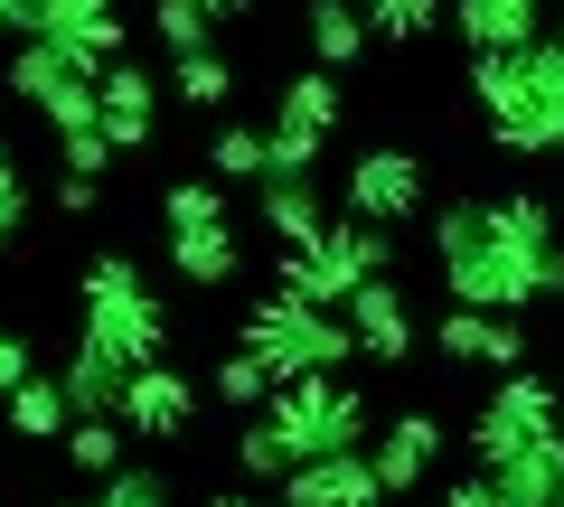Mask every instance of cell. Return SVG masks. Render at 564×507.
<instances>
[{
  "instance_id": "6da1fadb",
  "label": "cell",
  "mask_w": 564,
  "mask_h": 507,
  "mask_svg": "<svg viewBox=\"0 0 564 507\" xmlns=\"http://www.w3.org/2000/svg\"><path fill=\"white\" fill-rule=\"evenodd\" d=\"M433 264H443V291L462 310L564 301V217L536 198V188L452 198L443 217H433Z\"/></svg>"
},
{
  "instance_id": "7a4b0ae2",
  "label": "cell",
  "mask_w": 564,
  "mask_h": 507,
  "mask_svg": "<svg viewBox=\"0 0 564 507\" xmlns=\"http://www.w3.org/2000/svg\"><path fill=\"white\" fill-rule=\"evenodd\" d=\"M470 103H480L489 142H499L508 161H555L564 151V47L527 38V47L470 57Z\"/></svg>"
},
{
  "instance_id": "3957f363",
  "label": "cell",
  "mask_w": 564,
  "mask_h": 507,
  "mask_svg": "<svg viewBox=\"0 0 564 507\" xmlns=\"http://www.w3.org/2000/svg\"><path fill=\"white\" fill-rule=\"evenodd\" d=\"M76 329H85L95 348H113L122 366H161V348H170V301L141 283L132 254H95V264L76 273Z\"/></svg>"
},
{
  "instance_id": "277c9868",
  "label": "cell",
  "mask_w": 564,
  "mask_h": 507,
  "mask_svg": "<svg viewBox=\"0 0 564 507\" xmlns=\"http://www.w3.org/2000/svg\"><path fill=\"white\" fill-rule=\"evenodd\" d=\"M236 348H254V357L273 366V386H292V376H339V366L358 357V339H348V310L292 301V291H263V301L245 310Z\"/></svg>"
},
{
  "instance_id": "5b68a950",
  "label": "cell",
  "mask_w": 564,
  "mask_h": 507,
  "mask_svg": "<svg viewBox=\"0 0 564 507\" xmlns=\"http://www.w3.org/2000/svg\"><path fill=\"white\" fill-rule=\"evenodd\" d=\"M386 264H395V225L339 217V225H321V235L282 244V264H273V291H292V301H321V310H339L348 291H358V283H377Z\"/></svg>"
},
{
  "instance_id": "8992f818",
  "label": "cell",
  "mask_w": 564,
  "mask_h": 507,
  "mask_svg": "<svg viewBox=\"0 0 564 507\" xmlns=\"http://www.w3.org/2000/svg\"><path fill=\"white\" fill-rule=\"evenodd\" d=\"M263 423L282 432L292 461H321V451H367V395L339 376H292V386L263 395Z\"/></svg>"
},
{
  "instance_id": "52a82bcc",
  "label": "cell",
  "mask_w": 564,
  "mask_h": 507,
  "mask_svg": "<svg viewBox=\"0 0 564 507\" xmlns=\"http://www.w3.org/2000/svg\"><path fill=\"white\" fill-rule=\"evenodd\" d=\"M95 76H104V57H85V47H66V38H10V95H20L47 132L95 122Z\"/></svg>"
},
{
  "instance_id": "ba28073f",
  "label": "cell",
  "mask_w": 564,
  "mask_h": 507,
  "mask_svg": "<svg viewBox=\"0 0 564 507\" xmlns=\"http://www.w3.org/2000/svg\"><path fill=\"white\" fill-rule=\"evenodd\" d=\"M555 432H564V395L545 386L536 366H508L499 386H489V405L470 414V461L499 470L508 451H536V442H555Z\"/></svg>"
},
{
  "instance_id": "9c48e42d",
  "label": "cell",
  "mask_w": 564,
  "mask_h": 507,
  "mask_svg": "<svg viewBox=\"0 0 564 507\" xmlns=\"http://www.w3.org/2000/svg\"><path fill=\"white\" fill-rule=\"evenodd\" d=\"M161 103H170V95H161V76H151V66L113 57V66L95 76V132H104L113 151H141L151 132H161Z\"/></svg>"
},
{
  "instance_id": "30bf717a",
  "label": "cell",
  "mask_w": 564,
  "mask_h": 507,
  "mask_svg": "<svg viewBox=\"0 0 564 507\" xmlns=\"http://www.w3.org/2000/svg\"><path fill=\"white\" fill-rule=\"evenodd\" d=\"M433 461H443V423L433 414H386L377 432H367V470H377V498H404V488L433 480Z\"/></svg>"
},
{
  "instance_id": "8fae6325",
  "label": "cell",
  "mask_w": 564,
  "mask_h": 507,
  "mask_svg": "<svg viewBox=\"0 0 564 507\" xmlns=\"http://www.w3.org/2000/svg\"><path fill=\"white\" fill-rule=\"evenodd\" d=\"M188 423H198V386L180 366H132L122 376V432L132 442H180Z\"/></svg>"
},
{
  "instance_id": "7c38bea8",
  "label": "cell",
  "mask_w": 564,
  "mask_h": 507,
  "mask_svg": "<svg viewBox=\"0 0 564 507\" xmlns=\"http://www.w3.org/2000/svg\"><path fill=\"white\" fill-rule=\"evenodd\" d=\"M414 207H423V161L414 151H358V161H348V217L404 225Z\"/></svg>"
},
{
  "instance_id": "4fadbf2b",
  "label": "cell",
  "mask_w": 564,
  "mask_h": 507,
  "mask_svg": "<svg viewBox=\"0 0 564 507\" xmlns=\"http://www.w3.org/2000/svg\"><path fill=\"white\" fill-rule=\"evenodd\" d=\"M339 310H348V339H358V357H377V366H404V357H414V310H404V283H395V273L358 283Z\"/></svg>"
},
{
  "instance_id": "5bb4252c",
  "label": "cell",
  "mask_w": 564,
  "mask_h": 507,
  "mask_svg": "<svg viewBox=\"0 0 564 507\" xmlns=\"http://www.w3.org/2000/svg\"><path fill=\"white\" fill-rule=\"evenodd\" d=\"M433 348H443L452 366H527V329H518V310H462L452 301L443 310V329H433Z\"/></svg>"
},
{
  "instance_id": "9a60e30c",
  "label": "cell",
  "mask_w": 564,
  "mask_h": 507,
  "mask_svg": "<svg viewBox=\"0 0 564 507\" xmlns=\"http://www.w3.org/2000/svg\"><path fill=\"white\" fill-rule=\"evenodd\" d=\"M282 507H377V470H367V451L292 461L282 470Z\"/></svg>"
},
{
  "instance_id": "2e32d148",
  "label": "cell",
  "mask_w": 564,
  "mask_h": 507,
  "mask_svg": "<svg viewBox=\"0 0 564 507\" xmlns=\"http://www.w3.org/2000/svg\"><path fill=\"white\" fill-rule=\"evenodd\" d=\"M122 376H132V366H122L113 348H95L85 329L66 339V357H57V395H66V414H122Z\"/></svg>"
},
{
  "instance_id": "e0dca14e",
  "label": "cell",
  "mask_w": 564,
  "mask_h": 507,
  "mask_svg": "<svg viewBox=\"0 0 564 507\" xmlns=\"http://www.w3.org/2000/svg\"><path fill=\"white\" fill-rule=\"evenodd\" d=\"M545 20H555L545 0H452V29H462V47H470V57L545 38Z\"/></svg>"
},
{
  "instance_id": "ac0fdd59",
  "label": "cell",
  "mask_w": 564,
  "mask_h": 507,
  "mask_svg": "<svg viewBox=\"0 0 564 507\" xmlns=\"http://www.w3.org/2000/svg\"><path fill=\"white\" fill-rule=\"evenodd\" d=\"M480 480H489V507H564V432L536 442V451H508Z\"/></svg>"
},
{
  "instance_id": "d6986e66",
  "label": "cell",
  "mask_w": 564,
  "mask_h": 507,
  "mask_svg": "<svg viewBox=\"0 0 564 507\" xmlns=\"http://www.w3.org/2000/svg\"><path fill=\"white\" fill-rule=\"evenodd\" d=\"M170 273H180L188 291H226V283L245 273L236 225H188V235H170Z\"/></svg>"
},
{
  "instance_id": "ffe728a7",
  "label": "cell",
  "mask_w": 564,
  "mask_h": 507,
  "mask_svg": "<svg viewBox=\"0 0 564 507\" xmlns=\"http://www.w3.org/2000/svg\"><path fill=\"white\" fill-rule=\"evenodd\" d=\"M302 47L321 76H339V66L367 57V20H358V0H302Z\"/></svg>"
},
{
  "instance_id": "44dd1931",
  "label": "cell",
  "mask_w": 564,
  "mask_h": 507,
  "mask_svg": "<svg viewBox=\"0 0 564 507\" xmlns=\"http://www.w3.org/2000/svg\"><path fill=\"white\" fill-rule=\"evenodd\" d=\"M254 207H263V235H273V244H302V235H321V225H329L321 179H263Z\"/></svg>"
},
{
  "instance_id": "7402d4cb",
  "label": "cell",
  "mask_w": 564,
  "mask_h": 507,
  "mask_svg": "<svg viewBox=\"0 0 564 507\" xmlns=\"http://www.w3.org/2000/svg\"><path fill=\"white\" fill-rule=\"evenodd\" d=\"M122 442H132V432H122V414H76V423L57 432V451H66V470H76V480H113V470H122Z\"/></svg>"
},
{
  "instance_id": "603a6c76",
  "label": "cell",
  "mask_w": 564,
  "mask_h": 507,
  "mask_svg": "<svg viewBox=\"0 0 564 507\" xmlns=\"http://www.w3.org/2000/svg\"><path fill=\"white\" fill-rule=\"evenodd\" d=\"M0 423L20 432V442H57L76 414H66V395H57V376H29V386H10L0 395Z\"/></svg>"
},
{
  "instance_id": "cb8c5ba5",
  "label": "cell",
  "mask_w": 564,
  "mask_h": 507,
  "mask_svg": "<svg viewBox=\"0 0 564 507\" xmlns=\"http://www.w3.org/2000/svg\"><path fill=\"white\" fill-rule=\"evenodd\" d=\"M207 386H217V405H226V414H263V395H273V366H263L254 348L226 339V348H217V366H207Z\"/></svg>"
},
{
  "instance_id": "d4e9b609",
  "label": "cell",
  "mask_w": 564,
  "mask_h": 507,
  "mask_svg": "<svg viewBox=\"0 0 564 507\" xmlns=\"http://www.w3.org/2000/svg\"><path fill=\"white\" fill-rule=\"evenodd\" d=\"M151 38H161V57L180 66V57H207V47H217V20H207L198 0H151Z\"/></svg>"
},
{
  "instance_id": "484cf974",
  "label": "cell",
  "mask_w": 564,
  "mask_h": 507,
  "mask_svg": "<svg viewBox=\"0 0 564 507\" xmlns=\"http://www.w3.org/2000/svg\"><path fill=\"white\" fill-rule=\"evenodd\" d=\"M207 179H263V132L254 122H236V113H217V132H207Z\"/></svg>"
},
{
  "instance_id": "4316f807",
  "label": "cell",
  "mask_w": 564,
  "mask_h": 507,
  "mask_svg": "<svg viewBox=\"0 0 564 507\" xmlns=\"http://www.w3.org/2000/svg\"><path fill=\"white\" fill-rule=\"evenodd\" d=\"M170 95L226 113V103H236V57H217V47H207V57H180V66H170Z\"/></svg>"
},
{
  "instance_id": "83f0119b",
  "label": "cell",
  "mask_w": 564,
  "mask_h": 507,
  "mask_svg": "<svg viewBox=\"0 0 564 507\" xmlns=\"http://www.w3.org/2000/svg\"><path fill=\"white\" fill-rule=\"evenodd\" d=\"M161 225L188 235V225H226V179H170L161 188Z\"/></svg>"
},
{
  "instance_id": "f1b7e54d",
  "label": "cell",
  "mask_w": 564,
  "mask_h": 507,
  "mask_svg": "<svg viewBox=\"0 0 564 507\" xmlns=\"http://www.w3.org/2000/svg\"><path fill=\"white\" fill-rule=\"evenodd\" d=\"M358 20H367V38H386V47H414L423 29L443 20V0H358Z\"/></svg>"
},
{
  "instance_id": "f546056e",
  "label": "cell",
  "mask_w": 564,
  "mask_h": 507,
  "mask_svg": "<svg viewBox=\"0 0 564 507\" xmlns=\"http://www.w3.org/2000/svg\"><path fill=\"white\" fill-rule=\"evenodd\" d=\"M282 470H292L282 432L263 423V414H245V432H236V480H273V488H282Z\"/></svg>"
},
{
  "instance_id": "4dcf8cb0",
  "label": "cell",
  "mask_w": 564,
  "mask_h": 507,
  "mask_svg": "<svg viewBox=\"0 0 564 507\" xmlns=\"http://www.w3.org/2000/svg\"><path fill=\"white\" fill-rule=\"evenodd\" d=\"M85 507H170V480H161V470H151V461H122L113 470V480H95V498H85Z\"/></svg>"
},
{
  "instance_id": "1f68e13d",
  "label": "cell",
  "mask_w": 564,
  "mask_h": 507,
  "mask_svg": "<svg viewBox=\"0 0 564 507\" xmlns=\"http://www.w3.org/2000/svg\"><path fill=\"white\" fill-rule=\"evenodd\" d=\"M57 161H66V179H104L113 169V142H104L95 122H76V132H57Z\"/></svg>"
},
{
  "instance_id": "d6a6232c",
  "label": "cell",
  "mask_w": 564,
  "mask_h": 507,
  "mask_svg": "<svg viewBox=\"0 0 564 507\" xmlns=\"http://www.w3.org/2000/svg\"><path fill=\"white\" fill-rule=\"evenodd\" d=\"M29 235V179H20V151L0 142V244Z\"/></svg>"
},
{
  "instance_id": "836d02e7",
  "label": "cell",
  "mask_w": 564,
  "mask_h": 507,
  "mask_svg": "<svg viewBox=\"0 0 564 507\" xmlns=\"http://www.w3.org/2000/svg\"><path fill=\"white\" fill-rule=\"evenodd\" d=\"M29 376H39V348H29V329H10V320H0V395H10V386H29Z\"/></svg>"
},
{
  "instance_id": "e575fe53",
  "label": "cell",
  "mask_w": 564,
  "mask_h": 507,
  "mask_svg": "<svg viewBox=\"0 0 564 507\" xmlns=\"http://www.w3.org/2000/svg\"><path fill=\"white\" fill-rule=\"evenodd\" d=\"M57 207H66V217H95L104 188H95V179H57Z\"/></svg>"
},
{
  "instance_id": "d590c367",
  "label": "cell",
  "mask_w": 564,
  "mask_h": 507,
  "mask_svg": "<svg viewBox=\"0 0 564 507\" xmlns=\"http://www.w3.org/2000/svg\"><path fill=\"white\" fill-rule=\"evenodd\" d=\"M443 507H489V480H452V498Z\"/></svg>"
},
{
  "instance_id": "8d00e7d4",
  "label": "cell",
  "mask_w": 564,
  "mask_h": 507,
  "mask_svg": "<svg viewBox=\"0 0 564 507\" xmlns=\"http://www.w3.org/2000/svg\"><path fill=\"white\" fill-rule=\"evenodd\" d=\"M207 507H282V498H245V488H217Z\"/></svg>"
},
{
  "instance_id": "74e56055",
  "label": "cell",
  "mask_w": 564,
  "mask_h": 507,
  "mask_svg": "<svg viewBox=\"0 0 564 507\" xmlns=\"http://www.w3.org/2000/svg\"><path fill=\"white\" fill-rule=\"evenodd\" d=\"M198 10L207 20H236V10H254V0H198Z\"/></svg>"
},
{
  "instance_id": "f35d334b",
  "label": "cell",
  "mask_w": 564,
  "mask_h": 507,
  "mask_svg": "<svg viewBox=\"0 0 564 507\" xmlns=\"http://www.w3.org/2000/svg\"><path fill=\"white\" fill-rule=\"evenodd\" d=\"M545 38H555V47H564V10H555V20H545Z\"/></svg>"
},
{
  "instance_id": "ab89813d",
  "label": "cell",
  "mask_w": 564,
  "mask_h": 507,
  "mask_svg": "<svg viewBox=\"0 0 564 507\" xmlns=\"http://www.w3.org/2000/svg\"><path fill=\"white\" fill-rule=\"evenodd\" d=\"M0 47H10V20H0Z\"/></svg>"
},
{
  "instance_id": "60d3db41",
  "label": "cell",
  "mask_w": 564,
  "mask_h": 507,
  "mask_svg": "<svg viewBox=\"0 0 564 507\" xmlns=\"http://www.w3.org/2000/svg\"><path fill=\"white\" fill-rule=\"evenodd\" d=\"M57 507H66V498H57Z\"/></svg>"
}]
</instances>
